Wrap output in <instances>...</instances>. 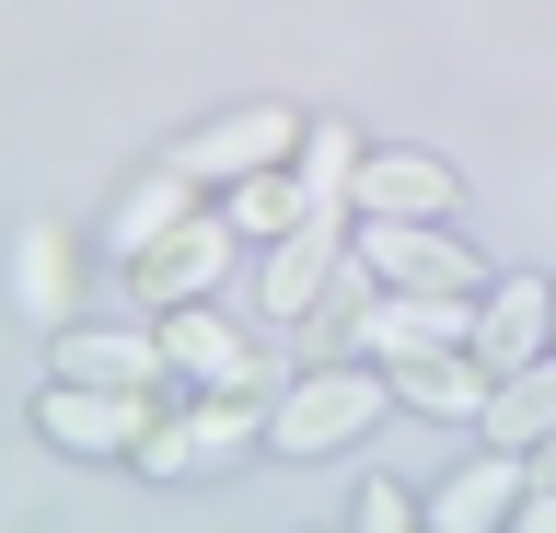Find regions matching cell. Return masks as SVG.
<instances>
[{
    "label": "cell",
    "mask_w": 556,
    "mask_h": 533,
    "mask_svg": "<svg viewBox=\"0 0 556 533\" xmlns=\"http://www.w3.org/2000/svg\"><path fill=\"white\" fill-rule=\"evenodd\" d=\"M359 255H371V279H406L417 302H464V290H476V255L441 244V232H417V220H371Z\"/></svg>",
    "instance_id": "1"
},
{
    "label": "cell",
    "mask_w": 556,
    "mask_h": 533,
    "mask_svg": "<svg viewBox=\"0 0 556 533\" xmlns=\"http://www.w3.org/2000/svg\"><path fill=\"white\" fill-rule=\"evenodd\" d=\"M163 371H198V383H220V394H267V383H278V359H255V348L232 337V325H220V314H198V302L174 314Z\"/></svg>",
    "instance_id": "2"
},
{
    "label": "cell",
    "mask_w": 556,
    "mask_h": 533,
    "mask_svg": "<svg viewBox=\"0 0 556 533\" xmlns=\"http://www.w3.org/2000/svg\"><path fill=\"white\" fill-rule=\"evenodd\" d=\"M382 383L371 371H325V383H302L290 406H278V453H325V441H348V429H371Z\"/></svg>",
    "instance_id": "3"
},
{
    "label": "cell",
    "mask_w": 556,
    "mask_h": 533,
    "mask_svg": "<svg viewBox=\"0 0 556 533\" xmlns=\"http://www.w3.org/2000/svg\"><path fill=\"white\" fill-rule=\"evenodd\" d=\"M220 267H232V220H186L163 244H139V290H151V302H198Z\"/></svg>",
    "instance_id": "4"
},
{
    "label": "cell",
    "mask_w": 556,
    "mask_h": 533,
    "mask_svg": "<svg viewBox=\"0 0 556 533\" xmlns=\"http://www.w3.org/2000/svg\"><path fill=\"white\" fill-rule=\"evenodd\" d=\"M348 198H359V220H429L452 210V175L417 151H382V163H348Z\"/></svg>",
    "instance_id": "5"
},
{
    "label": "cell",
    "mask_w": 556,
    "mask_h": 533,
    "mask_svg": "<svg viewBox=\"0 0 556 533\" xmlns=\"http://www.w3.org/2000/svg\"><path fill=\"white\" fill-rule=\"evenodd\" d=\"M278 151H290V116H278V105H255V116H220L208 140H186L174 163H186V186H208V175H267Z\"/></svg>",
    "instance_id": "6"
},
{
    "label": "cell",
    "mask_w": 556,
    "mask_h": 533,
    "mask_svg": "<svg viewBox=\"0 0 556 533\" xmlns=\"http://www.w3.org/2000/svg\"><path fill=\"white\" fill-rule=\"evenodd\" d=\"M243 441H255V394H220V406H198V418L151 429V464H163V475H198V464L243 453Z\"/></svg>",
    "instance_id": "7"
},
{
    "label": "cell",
    "mask_w": 556,
    "mask_h": 533,
    "mask_svg": "<svg viewBox=\"0 0 556 533\" xmlns=\"http://www.w3.org/2000/svg\"><path fill=\"white\" fill-rule=\"evenodd\" d=\"M313 279H337V210H313L302 232H278V267L255 279V302H267V314H302Z\"/></svg>",
    "instance_id": "8"
},
{
    "label": "cell",
    "mask_w": 556,
    "mask_h": 533,
    "mask_svg": "<svg viewBox=\"0 0 556 533\" xmlns=\"http://www.w3.org/2000/svg\"><path fill=\"white\" fill-rule=\"evenodd\" d=\"M47 429H59L70 453H104V441H151V418H139V394H93V383L47 394Z\"/></svg>",
    "instance_id": "9"
},
{
    "label": "cell",
    "mask_w": 556,
    "mask_h": 533,
    "mask_svg": "<svg viewBox=\"0 0 556 533\" xmlns=\"http://www.w3.org/2000/svg\"><path fill=\"white\" fill-rule=\"evenodd\" d=\"M359 337H371V348H394V359H429V348H452V337H464V314H452V302H371V314H359Z\"/></svg>",
    "instance_id": "10"
},
{
    "label": "cell",
    "mask_w": 556,
    "mask_h": 533,
    "mask_svg": "<svg viewBox=\"0 0 556 533\" xmlns=\"http://www.w3.org/2000/svg\"><path fill=\"white\" fill-rule=\"evenodd\" d=\"M59 371H81L93 394H139L151 371H163V348H151V337H70Z\"/></svg>",
    "instance_id": "11"
},
{
    "label": "cell",
    "mask_w": 556,
    "mask_h": 533,
    "mask_svg": "<svg viewBox=\"0 0 556 533\" xmlns=\"http://www.w3.org/2000/svg\"><path fill=\"white\" fill-rule=\"evenodd\" d=\"M545 314H556L545 290H533V279H510V290H498V302H486L476 348H486V359H533V348H545Z\"/></svg>",
    "instance_id": "12"
},
{
    "label": "cell",
    "mask_w": 556,
    "mask_h": 533,
    "mask_svg": "<svg viewBox=\"0 0 556 533\" xmlns=\"http://www.w3.org/2000/svg\"><path fill=\"white\" fill-rule=\"evenodd\" d=\"M486 429H498L510 453H521V441H545V429H556V359H533L521 383H498V394H486Z\"/></svg>",
    "instance_id": "13"
},
{
    "label": "cell",
    "mask_w": 556,
    "mask_h": 533,
    "mask_svg": "<svg viewBox=\"0 0 556 533\" xmlns=\"http://www.w3.org/2000/svg\"><path fill=\"white\" fill-rule=\"evenodd\" d=\"M510 487H521V464H464L441 487V533H486L498 510H510Z\"/></svg>",
    "instance_id": "14"
},
{
    "label": "cell",
    "mask_w": 556,
    "mask_h": 533,
    "mask_svg": "<svg viewBox=\"0 0 556 533\" xmlns=\"http://www.w3.org/2000/svg\"><path fill=\"white\" fill-rule=\"evenodd\" d=\"M406 394L429 406V418H486V383L464 371V359H441V348H429V359H406Z\"/></svg>",
    "instance_id": "15"
},
{
    "label": "cell",
    "mask_w": 556,
    "mask_h": 533,
    "mask_svg": "<svg viewBox=\"0 0 556 533\" xmlns=\"http://www.w3.org/2000/svg\"><path fill=\"white\" fill-rule=\"evenodd\" d=\"M174 210H186V163H163V175H151V186H139V198H128V210H116V244H163V232H174Z\"/></svg>",
    "instance_id": "16"
},
{
    "label": "cell",
    "mask_w": 556,
    "mask_h": 533,
    "mask_svg": "<svg viewBox=\"0 0 556 533\" xmlns=\"http://www.w3.org/2000/svg\"><path fill=\"white\" fill-rule=\"evenodd\" d=\"M232 220H243V232H302V220H313V198H302V186H243V198H232Z\"/></svg>",
    "instance_id": "17"
},
{
    "label": "cell",
    "mask_w": 556,
    "mask_h": 533,
    "mask_svg": "<svg viewBox=\"0 0 556 533\" xmlns=\"http://www.w3.org/2000/svg\"><path fill=\"white\" fill-rule=\"evenodd\" d=\"M59 267H70V255H59V232H35V244H24V302H47V314H59Z\"/></svg>",
    "instance_id": "18"
},
{
    "label": "cell",
    "mask_w": 556,
    "mask_h": 533,
    "mask_svg": "<svg viewBox=\"0 0 556 533\" xmlns=\"http://www.w3.org/2000/svg\"><path fill=\"white\" fill-rule=\"evenodd\" d=\"M359 533H406V498H394V487H371V498H359Z\"/></svg>",
    "instance_id": "19"
},
{
    "label": "cell",
    "mask_w": 556,
    "mask_h": 533,
    "mask_svg": "<svg viewBox=\"0 0 556 533\" xmlns=\"http://www.w3.org/2000/svg\"><path fill=\"white\" fill-rule=\"evenodd\" d=\"M521 533H556V498H533V510H521Z\"/></svg>",
    "instance_id": "20"
}]
</instances>
